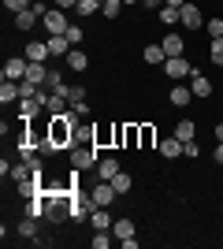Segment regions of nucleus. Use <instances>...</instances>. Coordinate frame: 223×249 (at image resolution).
<instances>
[{"instance_id":"f257e3e1","label":"nucleus","mask_w":223,"mask_h":249,"mask_svg":"<svg viewBox=\"0 0 223 249\" xmlns=\"http://www.w3.org/2000/svg\"><path fill=\"white\" fill-rule=\"evenodd\" d=\"M71 205H74V197H64V194L45 197V219H49V223H64V219L71 216Z\"/></svg>"},{"instance_id":"f03ea898","label":"nucleus","mask_w":223,"mask_h":249,"mask_svg":"<svg viewBox=\"0 0 223 249\" xmlns=\"http://www.w3.org/2000/svg\"><path fill=\"white\" fill-rule=\"evenodd\" d=\"M179 26H182V30H201V26H205V15H201V8L186 0V4L179 8Z\"/></svg>"},{"instance_id":"7ed1b4c3","label":"nucleus","mask_w":223,"mask_h":249,"mask_svg":"<svg viewBox=\"0 0 223 249\" xmlns=\"http://www.w3.org/2000/svg\"><path fill=\"white\" fill-rule=\"evenodd\" d=\"M86 167H97V149L93 145H74L71 149V171H86Z\"/></svg>"},{"instance_id":"20e7f679","label":"nucleus","mask_w":223,"mask_h":249,"mask_svg":"<svg viewBox=\"0 0 223 249\" xmlns=\"http://www.w3.org/2000/svg\"><path fill=\"white\" fill-rule=\"evenodd\" d=\"M164 74H168L171 82H182L186 74H193V63L186 60V56H171V60L164 63Z\"/></svg>"},{"instance_id":"39448f33","label":"nucleus","mask_w":223,"mask_h":249,"mask_svg":"<svg viewBox=\"0 0 223 249\" xmlns=\"http://www.w3.org/2000/svg\"><path fill=\"white\" fill-rule=\"evenodd\" d=\"M116 197H119V194L112 190V182H104V178H97V186L89 190V201H93V208H108Z\"/></svg>"},{"instance_id":"423d86ee","label":"nucleus","mask_w":223,"mask_h":249,"mask_svg":"<svg viewBox=\"0 0 223 249\" xmlns=\"http://www.w3.org/2000/svg\"><path fill=\"white\" fill-rule=\"evenodd\" d=\"M45 101H49V93H37V97H22L19 101V119H34L37 112H45Z\"/></svg>"},{"instance_id":"0eeeda50","label":"nucleus","mask_w":223,"mask_h":249,"mask_svg":"<svg viewBox=\"0 0 223 249\" xmlns=\"http://www.w3.org/2000/svg\"><path fill=\"white\" fill-rule=\"evenodd\" d=\"M41 26H45V34H67V26H71V22H67V15H64L60 8H52V11L41 19Z\"/></svg>"},{"instance_id":"6e6552de","label":"nucleus","mask_w":223,"mask_h":249,"mask_svg":"<svg viewBox=\"0 0 223 249\" xmlns=\"http://www.w3.org/2000/svg\"><path fill=\"white\" fill-rule=\"evenodd\" d=\"M15 190H19V197H22V201H34V197H41V178H37V175L19 178V182H15Z\"/></svg>"},{"instance_id":"1a4fd4ad","label":"nucleus","mask_w":223,"mask_h":249,"mask_svg":"<svg viewBox=\"0 0 223 249\" xmlns=\"http://www.w3.org/2000/svg\"><path fill=\"white\" fill-rule=\"evenodd\" d=\"M26 67H30V60H26V56H19V60H8V63H4V78H11V82H22V78H26Z\"/></svg>"},{"instance_id":"9d476101","label":"nucleus","mask_w":223,"mask_h":249,"mask_svg":"<svg viewBox=\"0 0 223 249\" xmlns=\"http://www.w3.org/2000/svg\"><path fill=\"white\" fill-rule=\"evenodd\" d=\"M160 45H164V52H168V60H171V56H186V41H182V34H175V30L164 34V41H160Z\"/></svg>"},{"instance_id":"9b49d317","label":"nucleus","mask_w":223,"mask_h":249,"mask_svg":"<svg viewBox=\"0 0 223 249\" xmlns=\"http://www.w3.org/2000/svg\"><path fill=\"white\" fill-rule=\"evenodd\" d=\"M119 171H123V167H119L116 156H101V160H97V178H104V182H108V178H116Z\"/></svg>"},{"instance_id":"f8f14e48","label":"nucleus","mask_w":223,"mask_h":249,"mask_svg":"<svg viewBox=\"0 0 223 249\" xmlns=\"http://www.w3.org/2000/svg\"><path fill=\"white\" fill-rule=\"evenodd\" d=\"M190 89H193V97H212V93H216L212 82H208V78H205L197 67H193V74H190Z\"/></svg>"},{"instance_id":"ddd939ff","label":"nucleus","mask_w":223,"mask_h":249,"mask_svg":"<svg viewBox=\"0 0 223 249\" xmlns=\"http://www.w3.org/2000/svg\"><path fill=\"white\" fill-rule=\"evenodd\" d=\"M45 41H49V52H52L56 60H67V52H71V49H67V45H71V41H67V34H49Z\"/></svg>"},{"instance_id":"4468645a","label":"nucleus","mask_w":223,"mask_h":249,"mask_svg":"<svg viewBox=\"0 0 223 249\" xmlns=\"http://www.w3.org/2000/svg\"><path fill=\"white\" fill-rule=\"evenodd\" d=\"M112 223H116V219H112L108 208H93V212H89V227L93 231H112Z\"/></svg>"},{"instance_id":"2eb2a0df","label":"nucleus","mask_w":223,"mask_h":249,"mask_svg":"<svg viewBox=\"0 0 223 249\" xmlns=\"http://www.w3.org/2000/svg\"><path fill=\"white\" fill-rule=\"evenodd\" d=\"M45 112H49V115H64V112H71V101H67L64 93H49V101H45Z\"/></svg>"},{"instance_id":"dca6fc26","label":"nucleus","mask_w":223,"mask_h":249,"mask_svg":"<svg viewBox=\"0 0 223 249\" xmlns=\"http://www.w3.org/2000/svg\"><path fill=\"white\" fill-rule=\"evenodd\" d=\"M160 156H164V160H175V156H182V142H179V138H175V134H171V138H164V142H160Z\"/></svg>"},{"instance_id":"f3484780","label":"nucleus","mask_w":223,"mask_h":249,"mask_svg":"<svg viewBox=\"0 0 223 249\" xmlns=\"http://www.w3.org/2000/svg\"><path fill=\"white\" fill-rule=\"evenodd\" d=\"M141 60H145V63H153V67H160V63H168V52H164V45H145Z\"/></svg>"},{"instance_id":"a211bd4d","label":"nucleus","mask_w":223,"mask_h":249,"mask_svg":"<svg viewBox=\"0 0 223 249\" xmlns=\"http://www.w3.org/2000/svg\"><path fill=\"white\" fill-rule=\"evenodd\" d=\"M175 138H179L182 145H186V142H193V138H197V126H193V119H179V123H175Z\"/></svg>"},{"instance_id":"6ab92c4d","label":"nucleus","mask_w":223,"mask_h":249,"mask_svg":"<svg viewBox=\"0 0 223 249\" xmlns=\"http://www.w3.org/2000/svg\"><path fill=\"white\" fill-rule=\"evenodd\" d=\"M22 56H26V60H49L52 52H49V41H30Z\"/></svg>"},{"instance_id":"aec40b11","label":"nucleus","mask_w":223,"mask_h":249,"mask_svg":"<svg viewBox=\"0 0 223 249\" xmlns=\"http://www.w3.org/2000/svg\"><path fill=\"white\" fill-rule=\"evenodd\" d=\"M19 238H41V231H37V219H34V216H22L19 219Z\"/></svg>"},{"instance_id":"412c9836","label":"nucleus","mask_w":223,"mask_h":249,"mask_svg":"<svg viewBox=\"0 0 223 249\" xmlns=\"http://www.w3.org/2000/svg\"><path fill=\"white\" fill-rule=\"evenodd\" d=\"M168 101L175 104V108H186V104L193 101V89H186V86H175V89L168 93Z\"/></svg>"},{"instance_id":"4be33fe9","label":"nucleus","mask_w":223,"mask_h":249,"mask_svg":"<svg viewBox=\"0 0 223 249\" xmlns=\"http://www.w3.org/2000/svg\"><path fill=\"white\" fill-rule=\"evenodd\" d=\"M11 19H15V30H30V26L41 19V15H37L34 8H26V11H19V15H11Z\"/></svg>"},{"instance_id":"5701e85b","label":"nucleus","mask_w":223,"mask_h":249,"mask_svg":"<svg viewBox=\"0 0 223 249\" xmlns=\"http://www.w3.org/2000/svg\"><path fill=\"white\" fill-rule=\"evenodd\" d=\"M67 67H71V71H86V67H89V56H86L82 49H71L67 52Z\"/></svg>"},{"instance_id":"b1692460","label":"nucleus","mask_w":223,"mask_h":249,"mask_svg":"<svg viewBox=\"0 0 223 249\" xmlns=\"http://www.w3.org/2000/svg\"><path fill=\"white\" fill-rule=\"evenodd\" d=\"M19 82H11V78H4V86H0V104H11V101H19Z\"/></svg>"},{"instance_id":"393cba45","label":"nucleus","mask_w":223,"mask_h":249,"mask_svg":"<svg viewBox=\"0 0 223 249\" xmlns=\"http://www.w3.org/2000/svg\"><path fill=\"white\" fill-rule=\"evenodd\" d=\"M93 130L97 126H89V123H74V145H89V142H93Z\"/></svg>"},{"instance_id":"a878e982","label":"nucleus","mask_w":223,"mask_h":249,"mask_svg":"<svg viewBox=\"0 0 223 249\" xmlns=\"http://www.w3.org/2000/svg\"><path fill=\"white\" fill-rule=\"evenodd\" d=\"M108 182H112V190H116L119 197H123V194H130V186H134V178L127 175V171H119L116 178H108Z\"/></svg>"},{"instance_id":"bb28decb","label":"nucleus","mask_w":223,"mask_h":249,"mask_svg":"<svg viewBox=\"0 0 223 249\" xmlns=\"http://www.w3.org/2000/svg\"><path fill=\"white\" fill-rule=\"evenodd\" d=\"M52 93H64L71 104H78V101H86V86H64V89H52Z\"/></svg>"},{"instance_id":"cd10ccee","label":"nucleus","mask_w":223,"mask_h":249,"mask_svg":"<svg viewBox=\"0 0 223 249\" xmlns=\"http://www.w3.org/2000/svg\"><path fill=\"white\" fill-rule=\"evenodd\" d=\"M112 234H116L119 242L130 238V234H134V223H130V219H116V223H112Z\"/></svg>"},{"instance_id":"c85d7f7f","label":"nucleus","mask_w":223,"mask_h":249,"mask_svg":"<svg viewBox=\"0 0 223 249\" xmlns=\"http://www.w3.org/2000/svg\"><path fill=\"white\" fill-rule=\"evenodd\" d=\"M89 205H93V201H74V205H71V219H74V223L89 219Z\"/></svg>"},{"instance_id":"c756f323","label":"nucleus","mask_w":223,"mask_h":249,"mask_svg":"<svg viewBox=\"0 0 223 249\" xmlns=\"http://www.w3.org/2000/svg\"><path fill=\"white\" fill-rule=\"evenodd\" d=\"M119 11H123V0H104V4H101V15H104V19H119Z\"/></svg>"},{"instance_id":"7c9ffc66","label":"nucleus","mask_w":223,"mask_h":249,"mask_svg":"<svg viewBox=\"0 0 223 249\" xmlns=\"http://www.w3.org/2000/svg\"><path fill=\"white\" fill-rule=\"evenodd\" d=\"M153 142H156V126H153V123H141V145L138 149H153Z\"/></svg>"},{"instance_id":"2f4dec72","label":"nucleus","mask_w":223,"mask_h":249,"mask_svg":"<svg viewBox=\"0 0 223 249\" xmlns=\"http://www.w3.org/2000/svg\"><path fill=\"white\" fill-rule=\"evenodd\" d=\"M112 238H116L112 231H93V238H89V242H93V249H108V246H112Z\"/></svg>"},{"instance_id":"473e14b6","label":"nucleus","mask_w":223,"mask_h":249,"mask_svg":"<svg viewBox=\"0 0 223 249\" xmlns=\"http://www.w3.org/2000/svg\"><path fill=\"white\" fill-rule=\"evenodd\" d=\"M160 22H164V26H175V22H179V8L164 4V8H160Z\"/></svg>"},{"instance_id":"72a5a7b5","label":"nucleus","mask_w":223,"mask_h":249,"mask_svg":"<svg viewBox=\"0 0 223 249\" xmlns=\"http://www.w3.org/2000/svg\"><path fill=\"white\" fill-rule=\"evenodd\" d=\"M208 60L216 67H223V37H212V49H208Z\"/></svg>"},{"instance_id":"f704fd0d","label":"nucleus","mask_w":223,"mask_h":249,"mask_svg":"<svg viewBox=\"0 0 223 249\" xmlns=\"http://www.w3.org/2000/svg\"><path fill=\"white\" fill-rule=\"evenodd\" d=\"M97 8H101V0H78V8H74V11L86 19V15H97Z\"/></svg>"},{"instance_id":"c9c22d12","label":"nucleus","mask_w":223,"mask_h":249,"mask_svg":"<svg viewBox=\"0 0 223 249\" xmlns=\"http://www.w3.org/2000/svg\"><path fill=\"white\" fill-rule=\"evenodd\" d=\"M4 8L11 11V15H19V11H26V8H34V0H4Z\"/></svg>"},{"instance_id":"e433bc0d","label":"nucleus","mask_w":223,"mask_h":249,"mask_svg":"<svg viewBox=\"0 0 223 249\" xmlns=\"http://www.w3.org/2000/svg\"><path fill=\"white\" fill-rule=\"evenodd\" d=\"M45 86H49V89H64V74H60V71H56V67H52V71H49V78H45Z\"/></svg>"},{"instance_id":"4c0bfd02","label":"nucleus","mask_w":223,"mask_h":249,"mask_svg":"<svg viewBox=\"0 0 223 249\" xmlns=\"http://www.w3.org/2000/svg\"><path fill=\"white\" fill-rule=\"evenodd\" d=\"M205 30L208 37H223V19H205Z\"/></svg>"},{"instance_id":"58836bf2","label":"nucleus","mask_w":223,"mask_h":249,"mask_svg":"<svg viewBox=\"0 0 223 249\" xmlns=\"http://www.w3.org/2000/svg\"><path fill=\"white\" fill-rule=\"evenodd\" d=\"M67 41H71V45L82 41V26H78V22H71V26H67Z\"/></svg>"},{"instance_id":"ea45409f","label":"nucleus","mask_w":223,"mask_h":249,"mask_svg":"<svg viewBox=\"0 0 223 249\" xmlns=\"http://www.w3.org/2000/svg\"><path fill=\"white\" fill-rule=\"evenodd\" d=\"M11 178L19 182V178H30V167L26 164H11Z\"/></svg>"},{"instance_id":"a19ab883","label":"nucleus","mask_w":223,"mask_h":249,"mask_svg":"<svg viewBox=\"0 0 223 249\" xmlns=\"http://www.w3.org/2000/svg\"><path fill=\"white\" fill-rule=\"evenodd\" d=\"M182 156H201V145H197V138H193V142H186V145H182Z\"/></svg>"},{"instance_id":"79ce46f5","label":"nucleus","mask_w":223,"mask_h":249,"mask_svg":"<svg viewBox=\"0 0 223 249\" xmlns=\"http://www.w3.org/2000/svg\"><path fill=\"white\" fill-rule=\"evenodd\" d=\"M22 164L30 167V175H37V178H41V160H37V156H30V160H22Z\"/></svg>"},{"instance_id":"37998d69","label":"nucleus","mask_w":223,"mask_h":249,"mask_svg":"<svg viewBox=\"0 0 223 249\" xmlns=\"http://www.w3.org/2000/svg\"><path fill=\"white\" fill-rule=\"evenodd\" d=\"M71 112L78 115V119H82V115H89V104H86V101H78V104H71Z\"/></svg>"},{"instance_id":"c03bdc74","label":"nucleus","mask_w":223,"mask_h":249,"mask_svg":"<svg viewBox=\"0 0 223 249\" xmlns=\"http://www.w3.org/2000/svg\"><path fill=\"white\" fill-rule=\"evenodd\" d=\"M56 8L67 11V8H78V0H56Z\"/></svg>"},{"instance_id":"a18cd8bd","label":"nucleus","mask_w":223,"mask_h":249,"mask_svg":"<svg viewBox=\"0 0 223 249\" xmlns=\"http://www.w3.org/2000/svg\"><path fill=\"white\" fill-rule=\"evenodd\" d=\"M212 153H216V164H223V142H216V149H212Z\"/></svg>"},{"instance_id":"49530a36","label":"nucleus","mask_w":223,"mask_h":249,"mask_svg":"<svg viewBox=\"0 0 223 249\" xmlns=\"http://www.w3.org/2000/svg\"><path fill=\"white\" fill-rule=\"evenodd\" d=\"M216 142H223V123H216Z\"/></svg>"},{"instance_id":"de8ad7c7","label":"nucleus","mask_w":223,"mask_h":249,"mask_svg":"<svg viewBox=\"0 0 223 249\" xmlns=\"http://www.w3.org/2000/svg\"><path fill=\"white\" fill-rule=\"evenodd\" d=\"M164 4H171V8H182V4H186V0H164Z\"/></svg>"},{"instance_id":"09e8293b","label":"nucleus","mask_w":223,"mask_h":249,"mask_svg":"<svg viewBox=\"0 0 223 249\" xmlns=\"http://www.w3.org/2000/svg\"><path fill=\"white\" fill-rule=\"evenodd\" d=\"M123 4H141V0H123Z\"/></svg>"}]
</instances>
